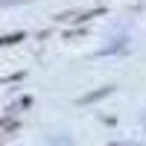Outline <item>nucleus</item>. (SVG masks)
Wrapping results in <instances>:
<instances>
[{
    "label": "nucleus",
    "instance_id": "1",
    "mask_svg": "<svg viewBox=\"0 0 146 146\" xmlns=\"http://www.w3.org/2000/svg\"><path fill=\"white\" fill-rule=\"evenodd\" d=\"M114 88H102V91H94V94H88V96H82V105H88V102H94V100H102V96H108Z\"/></svg>",
    "mask_w": 146,
    "mask_h": 146
}]
</instances>
